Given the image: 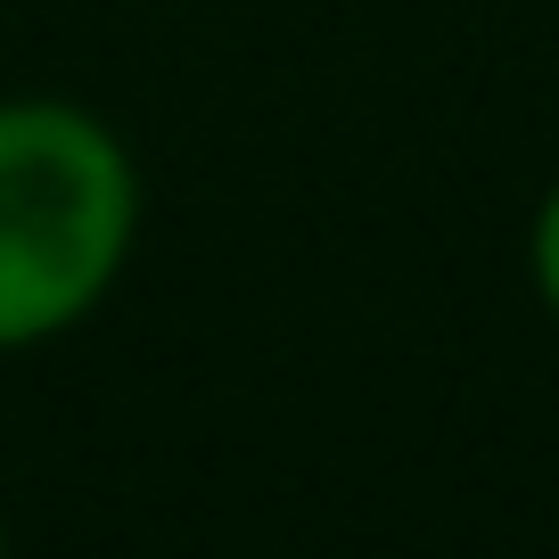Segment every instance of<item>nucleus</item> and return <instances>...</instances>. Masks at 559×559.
<instances>
[{"label": "nucleus", "mask_w": 559, "mask_h": 559, "mask_svg": "<svg viewBox=\"0 0 559 559\" xmlns=\"http://www.w3.org/2000/svg\"><path fill=\"white\" fill-rule=\"evenodd\" d=\"M148 190L132 140L83 99H0V354H34L107 313L140 255Z\"/></svg>", "instance_id": "obj_1"}, {"label": "nucleus", "mask_w": 559, "mask_h": 559, "mask_svg": "<svg viewBox=\"0 0 559 559\" xmlns=\"http://www.w3.org/2000/svg\"><path fill=\"white\" fill-rule=\"evenodd\" d=\"M526 280H535V305L559 321V174L543 181L535 223H526Z\"/></svg>", "instance_id": "obj_2"}, {"label": "nucleus", "mask_w": 559, "mask_h": 559, "mask_svg": "<svg viewBox=\"0 0 559 559\" xmlns=\"http://www.w3.org/2000/svg\"><path fill=\"white\" fill-rule=\"evenodd\" d=\"M0 559H17V543H9V510H0Z\"/></svg>", "instance_id": "obj_3"}]
</instances>
